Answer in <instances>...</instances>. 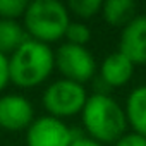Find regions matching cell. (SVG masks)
I'll return each mask as SVG.
<instances>
[{
    "instance_id": "4",
    "label": "cell",
    "mask_w": 146,
    "mask_h": 146,
    "mask_svg": "<svg viewBox=\"0 0 146 146\" xmlns=\"http://www.w3.org/2000/svg\"><path fill=\"white\" fill-rule=\"evenodd\" d=\"M88 102V93L84 84L69 81V79H57L50 83L41 96L43 108L48 112L46 115L57 119L74 117L83 112Z\"/></svg>"
},
{
    "instance_id": "10",
    "label": "cell",
    "mask_w": 146,
    "mask_h": 146,
    "mask_svg": "<svg viewBox=\"0 0 146 146\" xmlns=\"http://www.w3.org/2000/svg\"><path fill=\"white\" fill-rule=\"evenodd\" d=\"M127 125L132 127L134 132L146 137V84L134 88L124 105Z\"/></svg>"
},
{
    "instance_id": "6",
    "label": "cell",
    "mask_w": 146,
    "mask_h": 146,
    "mask_svg": "<svg viewBox=\"0 0 146 146\" xmlns=\"http://www.w3.org/2000/svg\"><path fill=\"white\" fill-rule=\"evenodd\" d=\"M76 136L62 119L41 115L28 127L26 146H70Z\"/></svg>"
},
{
    "instance_id": "7",
    "label": "cell",
    "mask_w": 146,
    "mask_h": 146,
    "mask_svg": "<svg viewBox=\"0 0 146 146\" xmlns=\"http://www.w3.org/2000/svg\"><path fill=\"white\" fill-rule=\"evenodd\" d=\"M35 108L33 103L17 93H9L0 96V127L19 132L28 131V127L35 122Z\"/></svg>"
},
{
    "instance_id": "9",
    "label": "cell",
    "mask_w": 146,
    "mask_h": 146,
    "mask_svg": "<svg viewBox=\"0 0 146 146\" xmlns=\"http://www.w3.org/2000/svg\"><path fill=\"white\" fill-rule=\"evenodd\" d=\"M134 64L119 50L112 52L100 65V79L108 88H122L134 76Z\"/></svg>"
},
{
    "instance_id": "11",
    "label": "cell",
    "mask_w": 146,
    "mask_h": 146,
    "mask_svg": "<svg viewBox=\"0 0 146 146\" xmlns=\"http://www.w3.org/2000/svg\"><path fill=\"white\" fill-rule=\"evenodd\" d=\"M103 19L115 28H125L136 17V2L132 0H107L102 7Z\"/></svg>"
},
{
    "instance_id": "5",
    "label": "cell",
    "mask_w": 146,
    "mask_h": 146,
    "mask_svg": "<svg viewBox=\"0 0 146 146\" xmlns=\"http://www.w3.org/2000/svg\"><path fill=\"white\" fill-rule=\"evenodd\" d=\"M55 69L62 74V79H69L79 84L88 83L96 74V60L86 46L62 43L55 50Z\"/></svg>"
},
{
    "instance_id": "13",
    "label": "cell",
    "mask_w": 146,
    "mask_h": 146,
    "mask_svg": "<svg viewBox=\"0 0 146 146\" xmlns=\"http://www.w3.org/2000/svg\"><path fill=\"white\" fill-rule=\"evenodd\" d=\"M103 2L102 0H70L67 9L70 14L78 16L79 19H91L98 12H102Z\"/></svg>"
},
{
    "instance_id": "8",
    "label": "cell",
    "mask_w": 146,
    "mask_h": 146,
    "mask_svg": "<svg viewBox=\"0 0 146 146\" xmlns=\"http://www.w3.org/2000/svg\"><path fill=\"white\" fill-rule=\"evenodd\" d=\"M119 52L134 65L146 64V16H136L125 28H122Z\"/></svg>"
},
{
    "instance_id": "2",
    "label": "cell",
    "mask_w": 146,
    "mask_h": 146,
    "mask_svg": "<svg viewBox=\"0 0 146 146\" xmlns=\"http://www.w3.org/2000/svg\"><path fill=\"white\" fill-rule=\"evenodd\" d=\"M81 120L86 134L102 143H115L127 129V119L124 107L105 93H95L88 96V102L81 112Z\"/></svg>"
},
{
    "instance_id": "17",
    "label": "cell",
    "mask_w": 146,
    "mask_h": 146,
    "mask_svg": "<svg viewBox=\"0 0 146 146\" xmlns=\"http://www.w3.org/2000/svg\"><path fill=\"white\" fill-rule=\"evenodd\" d=\"M11 83V69H9V57L0 53V91H4Z\"/></svg>"
},
{
    "instance_id": "15",
    "label": "cell",
    "mask_w": 146,
    "mask_h": 146,
    "mask_svg": "<svg viewBox=\"0 0 146 146\" xmlns=\"http://www.w3.org/2000/svg\"><path fill=\"white\" fill-rule=\"evenodd\" d=\"M28 4L26 0H0V19L17 21L19 17H24Z\"/></svg>"
},
{
    "instance_id": "3",
    "label": "cell",
    "mask_w": 146,
    "mask_h": 146,
    "mask_svg": "<svg viewBox=\"0 0 146 146\" xmlns=\"http://www.w3.org/2000/svg\"><path fill=\"white\" fill-rule=\"evenodd\" d=\"M70 12L58 0H35L28 4L23 26L31 40L50 45L65 38Z\"/></svg>"
},
{
    "instance_id": "16",
    "label": "cell",
    "mask_w": 146,
    "mask_h": 146,
    "mask_svg": "<svg viewBox=\"0 0 146 146\" xmlns=\"http://www.w3.org/2000/svg\"><path fill=\"white\" fill-rule=\"evenodd\" d=\"M113 146H146V137L134 131L125 132L113 143Z\"/></svg>"
},
{
    "instance_id": "1",
    "label": "cell",
    "mask_w": 146,
    "mask_h": 146,
    "mask_svg": "<svg viewBox=\"0 0 146 146\" xmlns=\"http://www.w3.org/2000/svg\"><path fill=\"white\" fill-rule=\"evenodd\" d=\"M11 83L23 90L43 84L55 69V52L50 45L36 40H26L12 55H9Z\"/></svg>"
},
{
    "instance_id": "14",
    "label": "cell",
    "mask_w": 146,
    "mask_h": 146,
    "mask_svg": "<svg viewBox=\"0 0 146 146\" xmlns=\"http://www.w3.org/2000/svg\"><path fill=\"white\" fill-rule=\"evenodd\" d=\"M65 40L70 45L78 46H86L91 40V29L86 23L83 21H70L67 31H65Z\"/></svg>"
},
{
    "instance_id": "18",
    "label": "cell",
    "mask_w": 146,
    "mask_h": 146,
    "mask_svg": "<svg viewBox=\"0 0 146 146\" xmlns=\"http://www.w3.org/2000/svg\"><path fill=\"white\" fill-rule=\"evenodd\" d=\"M70 146H103V144L91 139L90 136H76L74 141L70 143Z\"/></svg>"
},
{
    "instance_id": "12",
    "label": "cell",
    "mask_w": 146,
    "mask_h": 146,
    "mask_svg": "<svg viewBox=\"0 0 146 146\" xmlns=\"http://www.w3.org/2000/svg\"><path fill=\"white\" fill-rule=\"evenodd\" d=\"M26 40H29L24 26L19 21L0 19V53L12 55Z\"/></svg>"
}]
</instances>
